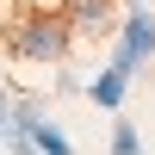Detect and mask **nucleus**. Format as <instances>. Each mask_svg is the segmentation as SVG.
<instances>
[{"mask_svg": "<svg viewBox=\"0 0 155 155\" xmlns=\"http://www.w3.org/2000/svg\"><path fill=\"white\" fill-rule=\"evenodd\" d=\"M12 56H25V62H56L62 50H68V19H62V12H19V19H12Z\"/></svg>", "mask_w": 155, "mask_h": 155, "instance_id": "f257e3e1", "label": "nucleus"}, {"mask_svg": "<svg viewBox=\"0 0 155 155\" xmlns=\"http://www.w3.org/2000/svg\"><path fill=\"white\" fill-rule=\"evenodd\" d=\"M0 130H6V106H0Z\"/></svg>", "mask_w": 155, "mask_h": 155, "instance_id": "20e7f679", "label": "nucleus"}, {"mask_svg": "<svg viewBox=\"0 0 155 155\" xmlns=\"http://www.w3.org/2000/svg\"><path fill=\"white\" fill-rule=\"evenodd\" d=\"M112 149H118V155H130V149H137V130H130V124H118V137H112Z\"/></svg>", "mask_w": 155, "mask_h": 155, "instance_id": "7ed1b4c3", "label": "nucleus"}, {"mask_svg": "<svg viewBox=\"0 0 155 155\" xmlns=\"http://www.w3.org/2000/svg\"><path fill=\"white\" fill-rule=\"evenodd\" d=\"M56 12L68 25H81V31H106V25H112V0H62Z\"/></svg>", "mask_w": 155, "mask_h": 155, "instance_id": "f03ea898", "label": "nucleus"}]
</instances>
